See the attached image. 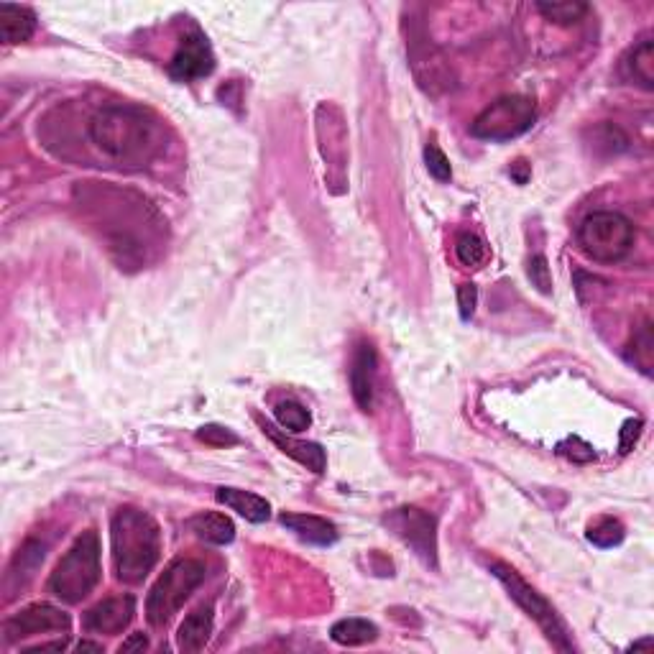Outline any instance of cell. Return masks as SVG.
I'll return each instance as SVG.
<instances>
[{"mask_svg": "<svg viewBox=\"0 0 654 654\" xmlns=\"http://www.w3.org/2000/svg\"><path fill=\"white\" fill-rule=\"evenodd\" d=\"M491 573L496 575L499 583H504L509 596L519 603V609H522L529 619L537 621V626H540L542 632L547 634V639H550L560 652H570V649H573V644H570V637H568V629H565V624L560 621L557 611L552 609L550 601H547L542 593L534 591L527 580H524L517 570L509 568L506 563H494L491 565Z\"/></svg>", "mask_w": 654, "mask_h": 654, "instance_id": "7", "label": "cell"}, {"mask_svg": "<svg viewBox=\"0 0 654 654\" xmlns=\"http://www.w3.org/2000/svg\"><path fill=\"white\" fill-rule=\"evenodd\" d=\"M642 419H626L624 427H621V435H619V450L621 453H629V450L637 445L639 435H642Z\"/></svg>", "mask_w": 654, "mask_h": 654, "instance_id": "31", "label": "cell"}, {"mask_svg": "<svg viewBox=\"0 0 654 654\" xmlns=\"http://www.w3.org/2000/svg\"><path fill=\"white\" fill-rule=\"evenodd\" d=\"M376 371H379V358H376V348L371 343H361L350 363V389H353V399L363 412L373 407V396H376Z\"/></svg>", "mask_w": 654, "mask_h": 654, "instance_id": "13", "label": "cell"}, {"mask_svg": "<svg viewBox=\"0 0 654 654\" xmlns=\"http://www.w3.org/2000/svg\"><path fill=\"white\" fill-rule=\"evenodd\" d=\"M527 274H529V279H532L534 287L540 289L542 294L552 292V274H550V266H547L545 256H534V259L529 261Z\"/></svg>", "mask_w": 654, "mask_h": 654, "instance_id": "29", "label": "cell"}, {"mask_svg": "<svg viewBox=\"0 0 654 654\" xmlns=\"http://www.w3.org/2000/svg\"><path fill=\"white\" fill-rule=\"evenodd\" d=\"M274 414H276V422L284 427V430L289 432H302L310 427L312 417L310 412H307L305 407L299 402H292V399H287V402H279L274 407Z\"/></svg>", "mask_w": 654, "mask_h": 654, "instance_id": "24", "label": "cell"}, {"mask_svg": "<svg viewBox=\"0 0 654 654\" xmlns=\"http://www.w3.org/2000/svg\"><path fill=\"white\" fill-rule=\"evenodd\" d=\"M384 524L427 565L437 568V522L432 514L417 506H402V509L389 511Z\"/></svg>", "mask_w": 654, "mask_h": 654, "instance_id": "9", "label": "cell"}, {"mask_svg": "<svg viewBox=\"0 0 654 654\" xmlns=\"http://www.w3.org/2000/svg\"><path fill=\"white\" fill-rule=\"evenodd\" d=\"M282 527H287L289 532L297 534L299 540L307 542V545H320L327 547L338 540V527L327 519L315 517V514H292V511H284L282 514Z\"/></svg>", "mask_w": 654, "mask_h": 654, "instance_id": "15", "label": "cell"}, {"mask_svg": "<svg viewBox=\"0 0 654 654\" xmlns=\"http://www.w3.org/2000/svg\"><path fill=\"white\" fill-rule=\"evenodd\" d=\"M144 649H149V639L144 637V634H131V637L126 639V642L118 647V652H144Z\"/></svg>", "mask_w": 654, "mask_h": 654, "instance_id": "32", "label": "cell"}, {"mask_svg": "<svg viewBox=\"0 0 654 654\" xmlns=\"http://www.w3.org/2000/svg\"><path fill=\"white\" fill-rule=\"evenodd\" d=\"M90 141L100 154L123 167H144L159 151V123L144 108L128 103H108L87 123Z\"/></svg>", "mask_w": 654, "mask_h": 654, "instance_id": "2", "label": "cell"}, {"mask_svg": "<svg viewBox=\"0 0 654 654\" xmlns=\"http://www.w3.org/2000/svg\"><path fill=\"white\" fill-rule=\"evenodd\" d=\"M75 649H77V652H103V644H98V642H80Z\"/></svg>", "mask_w": 654, "mask_h": 654, "instance_id": "34", "label": "cell"}, {"mask_svg": "<svg viewBox=\"0 0 654 654\" xmlns=\"http://www.w3.org/2000/svg\"><path fill=\"white\" fill-rule=\"evenodd\" d=\"M100 537L95 529H87L75 540V545L64 552L54 573L49 575V593L62 603H82L100 583Z\"/></svg>", "mask_w": 654, "mask_h": 654, "instance_id": "4", "label": "cell"}, {"mask_svg": "<svg viewBox=\"0 0 654 654\" xmlns=\"http://www.w3.org/2000/svg\"><path fill=\"white\" fill-rule=\"evenodd\" d=\"M586 537H588V542H593V545L601 547V550H609V547H616L624 542L626 529L619 519L601 517V519H596L591 527H588Z\"/></svg>", "mask_w": 654, "mask_h": 654, "instance_id": "23", "label": "cell"}, {"mask_svg": "<svg viewBox=\"0 0 654 654\" xmlns=\"http://www.w3.org/2000/svg\"><path fill=\"white\" fill-rule=\"evenodd\" d=\"M478 305V289L476 284H463L458 289V307H460V317L463 320H471L473 312H476Z\"/></svg>", "mask_w": 654, "mask_h": 654, "instance_id": "30", "label": "cell"}, {"mask_svg": "<svg viewBox=\"0 0 654 654\" xmlns=\"http://www.w3.org/2000/svg\"><path fill=\"white\" fill-rule=\"evenodd\" d=\"M110 545H113L115 578L126 586L144 583L161 557V532L151 514L123 506L110 522Z\"/></svg>", "mask_w": 654, "mask_h": 654, "instance_id": "3", "label": "cell"}, {"mask_svg": "<svg viewBox=\"0 0 654 654\" xmlns=\"http://www.w3.org/2000/svg\"><path fill=\"white\" fill-rule=\"evenodd\" d=\"M215 69L213 46L200 29H192L190 34L179 41L177 54L169 62V75L179 82H192L207 77Z\"/></svg>", "mask_w": 654, "mask_h": 654, "instance_id": "11", "label": "cell"}, {"mask_svg": "<svg viewBox=\"0 0 654 654\" xmlns=\"http://www.w3.org/2000/svg\"><path fill=\"white\" fill-rule=\"evenodd\" d=\"M652 353H654L652 350V325L644 322V325L637 330V335H634L632 361L637 363L644 373H649L652 371Z\"/></svg>", "mask_w": 654, "mask_h": 654, "instance_id": "26", "label": "cell"}, {"mask_svg": "<svg viewBox=\"0 0 654 654\" xmlns=\"http://www.w3.org/2000/svg\"><path fill=\"white\" fill-rule=\"evenodd\" d=\"M330 637L340 647H361L379 639V626L368 619H340L330 629Z\"/></svg>", "mask_w": 654, "mask_h": 654, "instance_id": "20", "label": "cell"}, {"mask_svg": "<svg viewBox=\"0 0 654 654\" xmlns=\"http://www.w3.org/2000/svg\"><path fill=\"white\" fill-rule=\"evenodd\" d=\"M215 496H218V504L228 506L230 511H236L253 524H264L271 517V504L261 499L259 494H251V491H243V488H218Z\"/></svg>", "mask_w": 654, "mask_h": 654, "instance_id": "17", "label": "cell"}, {"mask_svg": "<svg viewBox=\"0 0 654 654\" xmlns=\"http://www.w3.org/2000/svg\"><path fill=\"white\" fill-rule=\"evenodd\" d=\"M207 568L197 557H179L159 575L146 598V619L151 626H167L192 593L205 583Z\"/></svg>", "mask_w": 654, "mask_h": 654, "instance_id": "5", "label": "cell"}, {"mask_svg": "<svg viewBox=\"0 0 654 654\" xmlns=\"http://www.w3.org/2000/svg\"><path fill=\"white\" fill-rule=\"evenodd\" d=\"M425 164H427V172H430L437 182H450V177H453L448 156L442 154V149L437 144L425 146Z\"/></svg>", "mask_w": 654, "mask_h": 654, "instance_id": "27", "label": "cell"}, {"mask_svg": "<svg viewBox=\"0 0 654 654\" xmlns=\"http://www.w3.org/2000/svg\"><path fill=\"white\" fill-rule=\"evenodd\" d=\"M261 430H264V435L269 437V440L274 442L276 448L282 450L284 455H289V458H294L297 463L305 465V468H310L312 473L325 471L327 455H325V450H322V445H317V442L294 440L292 435H287V432H282V430H276L274 425H261Z\"/></svg>", "mask_w": 654, "mask_h": 654, "instance_id": "14", "label": "cell"}, {"mask_svg": "<svg viewBox=\"0 0 654 654\" xmlns=\"http://www.w3.org/2000/svg\"><path fill=\"white\" fill-rule=\"evenodd\" d=\"M85 205L100 220L108 248L121 266H144L149 248L159 241L164 220L144 197L118 187H87Z\"/></svg>", "mask_w": 654, "mask_h": 654, "instance_id": "1", "label": "cell"}, {"mask_svg": "<svg viewBox=\"0 0 654 654\" xmlns=\"http://www.w3.org/2000/svg\"><path fill=\"white\" fill-rule=\"evenodd\" d=\"M637 230L626 215L614 210L588 215L578 228V246L588 259L598 264H614L632 251Z\"/></svg>", "mask_w": 654, "mask_h": 654, "instance_id": "6", "label": "cell"}, {"mask_svg": "<svg viewBox=\"0 0 654 654\" xmlns=\"http://www.w3.org/2000/svg\"><path fill=\"white\" fill-rule=\"evenodd\" d=\"M197 440H202L210 448H230V445H238V437L223 425H202L197 430Z\"/></svg>", "mask_w": 654, "mask_h": 654, "instance_id": "28", "label": "cell"}, {"mask_svg": "<svg viewBox=\"0 0 654 654\" xmlns=\"http://www.w3.org/2000/svg\"><path fill=\"white\" fill-rule=\"evenodd\" d=\"M626 69H629V77L637 80L639 85L652 90L654 87V44L652 41H642V44L629 54L626 59Z\"/></svg>", "mask_w": 654, "mask_h": 654, "instance_id": "21", "label": "cell"}, {"mask_svg": "<svg viewBox=\"0 0 654 654\" xmlns=\"http://www.w3.org/2000/svg\"><path fill=\"white\" fill-rule=\"evenodd\" d=\"M187 527L195 532V537H200L202 542H210V545H230L236 540V524L220 511H202V514L187 522Z\"/></svg>", "mask_w": 654, "mask_h": 654, "instance_id": "19", "label": "cell"}, {"mask_svg": "<svg viewBox=\"0 0 654 654\" xmlns=\"http://www.w3.org/2000/svg\"><path fill=\"white\" fill-rule=\"evenodd\" d=\"M534 118H537V108L524 95H504L496 103L488 105L476 121H473L471 133L481 141H511V138L522 136L532 128Z\"/></svg>", "mask_w": 654, "mask_h": 654, "instance_id": "8", "label": "cell"}, {"mask_svg": "<svg viewBox=\"0 0 654 654\" xmlns=\"http://www.w3.org/2000/svg\"><path fill=\"white\" fill-rule=\"evenodd\" d=\"M509 174L514 177V182H517V184H527L529 164H527V161H517V164H511Z\"/></svg>", "mask_w": 654, "mask_h": 654, "instance_id": "33", "label": "cell"}, {"mask_svg": "<svg viewBox=\"0 0 654 654\" xmlns=\"http://www.w3.org/2000/svg\"><path fill=\"white\" fill-rule=\"evenodd\" d=\"M455 256H458L460 264L468 266V269H478L488 256L486 243L478 236H473V233H463V236L458 238V243H455Z\"/></svg>", "mask_w": 654, "mask_h": 654, "instance_id": "25", "label": "cell"}, {"mask_svg": "<svg viewBox=\"0 0 654 654\" xmlns=\"http://www.w3.org/2000/svg\"><path fill=\"white\" fill-rule=\"evenodd\" d=\"M213 626H215V611L213 606H200V609L192 611L187 619L179 624L177 632V647L187 654H195L200 649H205V644L213 637Z\"/></svg>", "mask_w": 654, "mask_h": 654, "instance_id": "16", "label": "cell"}, {"mask_svg": "<svg viewBox=\"0 0 654 654\" xmlns=\"http://www.w3.org/2000/svg\"><path fill=\"white\" fill-rule=\"evenodd\" d=\"M136 616V598L133 596H113L95 603L85 616L82 626L90 634H121Z\"/></svg>", "mask_w": 654, "mask_h": 654, "instance_id": "12", "label": "cell"}, {"mask_svg": "<svg viewBox=\"0 0 654 654\" xmlns=\"http://www.w3.org/2000/svg\"><path fill=\"white\" fill-rule=\"evenodd\" d=\"M537 11L557 26H573V23L583 21L588 6L578 3V0H557V3H537Z\"/></svg>", "mask_w": 654, "mask_h": 654, "instance_id": "22", "label": "cell"}, {"mask_svg": "<svg viewBox=\"0 0 654 654\" xmlns=\"http://www.w3.org/2000/svg\"><path fill=\"white\" fill-rule=\"evenodd\" d=\"M36 31V18L29 8L0 3V39L3 44H23Z\"/></svg>", "mask_w": 654, "mask_h": 654, "instance_id": "18", "label": "cell"}, {"mask_svg": "<svg viewBox=\"0 0 654 654\" xmlns=\"http://www.w3.org/2000/svg\"><path fill=\"white\" fill-rule=\"evenodd\" d=\"M72 629V619L64 614L62 609L52 606V603H31L18 614L3 624V634L6 642H18V639L36 637V634H49V632H64Z\"/></svg>", "mask_w": 654, "mask_h": 654, "instance_id": "10", "label": "cell"}]
</instances>
